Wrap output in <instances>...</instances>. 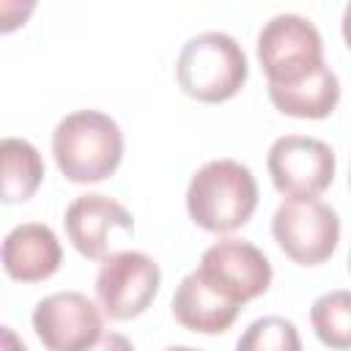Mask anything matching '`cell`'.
<instances>
[{"mask_svg": "<svg viewBox=\"0 0 351 351\" xmlns=\"http://www.w3.org/2000/svg\"><path fill=\"white\" fill-rule=\"evenodd\" d=\"M52 156L58 170L74 184L104 181L121 165L123 132L99 110L69 112L52 132Z\"/></svg>", "mask_w": 351, "mask_h": 351, "instance_id": "1", "label": "cell"}, {"mask_svg": "<svg viewBox=\"0 0 351 351\" xmlns=\"http://www.w3.org/2000/svg\"><path fill=\"white\" fill-rule=\"evenodd\" d=\"M258 206V184L247 165L211 159L186 186V211L195 225L211 233H230L250 222Z\"/></svg>", "mask_w": 351, "mask_h": 351, "instance_id": "2", "label": "cell"}, {"mask_svg": "<svg viewBox=\"0 0 351 351\" xmlns=\"http://www.w3.org/2000/svg\"><path fill=\"white\" fill-rule=\"evenodd\" d=\"M247 71V55L241 44L222 30L192 36L176 60V80L181 90L208 104L233 99L244 88Z\"/></svg>", "mask_w": 351, "mask_h": 351, "instance_id": "3", "label": "cell"}, {"mask_svg": "<svg viewBox=\"0 0 351 351\" xmlns=\"http://www.w3.org/2000/svg\"><path fill=\"white\" fill-rule=\"evenodd\" d=\"M258 63L269 85H293L326 66L318 27L299 14H274L258 33Z\"/></svg>", "mask_w": 351, "mask_h": 351, "instance_id": "4", "label": "cell"}, {"mask_svg": "<svg viewBox=\"0 0 351 351\" xmlns=\"http://www.w3.org/2000/svg\"><path fill=\"white\" fill-rule=\"evenodd\" d=\"M271 233L293 263L318 266L337 250L340 219L337 211L318 197L282 200L271 217Z\"/></svg>", "mask_w": 351, "mask_h": 351, "instance_id": "5", "label": "cell"}, {"mask_svg": "<svg viewBox=\"0 0 351 351\" xmlns=\"http://www.w3.org/2000/svg\"><path fill=\"white\" fill-rule=\"evenodd\" d=\"M159 263L140 250H121L101 261L96 302L112 321H129L148 310L159 291Z\"/></svg>", "mask_w": 351, "mask_h": 351, "instance_id": "6", "label": "cell"}, {"mask_svg": "<svg viewBox=\"0 0 351 351\" xmlns=\"http://www.w3.org/2000/svg\"><path fill=\"white\" fill-rule=\"evenodd\" d=\"M266 167L285 200L318 197L335 178V151L318 137L285 134L271 143Z\"/></svg>", "mask_w": 351, "mask_h": 351, "instance_id": "7", "label": "cell"}, {"mask_svg": "<svg viewBox=\"0 0 351 351\" xmlns=\"http://www.w3.org/2000/svg\"><path fill=\"white\" fill-rule=\"evenodd\" d=\"M33 329L47 351H85L104 335V321L85 293L58 291L33 307Z\"/></svg>", "mask_w": 351, "mask_h": 351, "instance_id": "8", "label": "cell"}, {"mask_svg": "<svg viewBox=\"0 0 351 351\" xmlns=\"http://www.w3.org/2000/svg\"><path fill=\"white\" fill-rule=\"evenodd\" d=\"M197 271L239 304L266 293L271 285L269 258L244 239H222L211 244L203 252Z\"/></svg>", "mask_w": 351, "mask_h": 351, "instance_id": "9", "label": "cell"}, {"mask_svg": "<svg viewBox=\"0 0 351 351\" xmlns=\"http://www.w3.org/2000/svg\"><path fill=\"white\" fill-rule=\"evenodd\" d=\"M63 225H66V236L74 244V250L90 261L107 258L112 230H126V233L134 230L132 214L118 200L101 192L77 195L66 208Z\"/></svg>", "mask_w": 351, "mask_h": 351, "instance_id": "10", "label": "cell"}, {"mask_svg": "<svg viewBox=\"0 0 351 351\" xmlns=\"http://www.w3.org/2000/svg\"><path fill=\"white\" fill-rule=\"evenodd\" d=\"M60 241L44 222H22L3 239V269L11 280L41 282L60 269Z\"/></svg>", "mask_w": 351, "mask_h": 351, "instance_id": "11", "label": "cell"}, {"mask_svg": "<svg viewBox=\"0 0 351 351\" xmlns=\"http://www.w3.org/2000/svg\"><path fill=\"white\" fill-rule=\"evenodd\" d=\"M170 307H173L176 321L184 329L200 332V335H219V332L230 329V324L236 321V315L241 310L239 302H233L228 293H222L197 269L189 271L178 282Z\"/></svg>", "mask_w": 351, "mask_h": 351, "instance_id": "12", "label": "cell"}, {"mask_svg": "<svg viewBox=\"0 0 351 351\" xmlns=\"http://www.w3.org/2000/svg\"><path fill=\"white\" fill-rule=\"evenodd\" d=\"M271 104L291 118H326L340 101L337 74L324 66L313 77L293 85H269Z\"/></svg>", "mask_w": 351, "mask_h": 351, "instance_id": "13", "label": "cell"}, {"mask_svg": "<svg viewBox=\"0 0 351 351\" xmlns=\"http://www.w3.org/2000/svg\"><path fill=\"white\" fill-rule=\"evenodd\" d=\"M0 162H3V178H0V195L3 203H25L33 197L44 178V162L33 143L22 137H5L0 143Z\"/></svg>", "mask_w": 351, "mask_h": 351, "instance_id": "14", "label": "cell"}, {"mask_svg": "<svg viewBox=\"0 0 351 351\" xmlns=\"http://www.w3.org/2000/svg\"><path fill=\"white\" fill-rule=\"evenodd\" d=\"M310 321L315 329V337L335 348L348 351L351 348V291H329L321 293L310 307Z\"/></svg>", "mask_w": 351, "mask_h": 351, "instance_id": "15", "label": "cell"}, {"mask_svg": "<svg viewBox=\"0 0 351 351\" xmlns=\"http://www.w3.org/2000/svg\"><path fill=\"white\" fill-rule=\"evenodd\" d=\"M236 351H302V337L293 321L282 315H263L241 332Z\"/></svg>", "mask_w": 351, "mask_h": 351, "instance_id": "16", "label": "cell"}, {"mask_svg": "<svg viewBox=\"0 0 351 351\" xmlns=\"http://www.w3.org/2000/svg\"><path fill=\"white\" fill-rule=\"evenodd\" d=\"M85 351H134V346H132V340L126 337V335H121V332H104L90 348H85Z\"/></svg>", "mask_w": 351, "mask_h": 351, "instance_id": "17", "label": "cell"}, {"mask_svg": "<svg viewBox=\"0 0 351 351\" xmlns=\"http://www.w3.org/2000/svg\"><path fill=\"white\" fill-rule=\"evenodd\" d=\"M3 351H27L11 326H3Z\"/></svg>", "mask_w": 351, "mask_h": 351, "instance_id": "18", "label": "cell"}, {"mask_svg": "<svg viewBox=\"0 0 351 351\" xmlns=\"http://www.w3.org/2000/svg\"><path fill=\"white\" fill-rule=\"evenodd\" d=\"M340 30H343V38H346V47L351 49V3L343 8V22H340Z\"/></svg>", "mask_w": 351, "mask_h": 351, "instance_id": "19", "label": "cell"}, {"mask_svg": "<svg viewBox=\"0 0 351 351\" xmlns=\"http://www.w3.org/2000/svg\"><path fill=\"white\" fill-rule=\"evenodd\" d=\"M165 351H200V348H192V346H170Z\"/></svg>", "mask_w": 351, "mask_h": 351, "instance_id": "20", "label": "cell"}, {"mask_svg": "<svg viewBox=\"0 0 351 351\" xmlns=\"http://www.w3.org/2000/svg\"><path fill=\"white\" fill-rule=\"evenodd\" d=\"M348 271H351V252H348Z\"/></svg>", "mask_w": 351, "mask_h": 351, "instance_id": "21", "label": "cell"}, {"mask_svg": "<svg viewBox=\"0 0 351 351\" xmlns=\"http://www.w3.org/2000/svg\"><path fill=\"white\" fill-rule=\"evenodd\" d=\"M348 184H351V173H348Z\"/></svg>", "mask_w": 351, "mask_h": 351, "instance_id": "22", "label": "cell"}]
</instances>
